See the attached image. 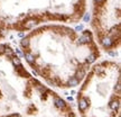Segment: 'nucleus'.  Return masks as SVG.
Here are the masks:
<instances>
[{
  "mask_svg": "<svg viewBox=\"0 0 121 117\" xmlns=\"http://www.w3.org/2000/svg\"><path fill=\"white\" fill-rule=\"evenodd\" d=\"M26 6L10 29L22 32L31 5V20L37 25L43 20L75 22L83 16L85 0H0V37L6 24L22 6Z\"/></svg>",
  "mask_w": 121,
  "mask_h": 117,
  "instance_id": "1",
  "label": "nucleus"
},
{
  "mask_svg": "<svg viewBox=\"0 0 121 117\" xmlns=\"http://www.w3.org/2000/svg\"><path fill=\"white\" fill-rule=\"evenodd\" d=\"M92 26L103 48L110 51L120 43L119 0H93Z\"/></svg>",
  "mask_w": 121,
  "mask_h": 117,
  "instance_id": "2",
  "label": "nucleus"
},
{
  "mask_svg": "<svg viewBox=\"0 0 121 117\" xmlns=\"http://www.w3.org/2000/svg\"><path fill=\"white\" fill-rule=\"evenodd\" d=\"M89 100L86 99V98H84V97H82V98H80V100H78V109L81 110V112H85L87 109V107H89Z\"/></svg>",
  "mask_w": 121,
  "mask_h": 117,
  "instance_id": "3",
  "label": "nucleus"
},
{
  "mask_svg": "<svg viewBox=\"0 0 121 117\" xmlns=\"http://www.w3.org/2000/svg\"><path fill=\"white\" fill-rule=\"evenodd\" d=\"M54 104H55V106H56L57 108H60V109L65 108V106H66L65 101L62 98H60V97H55L54 98Z\"/></svg>",
  "mask_w": 121,
  "mask_h": 117,
  "instance_id": "4",
  "label": "nucleus"
},
{
  "mask_svg": "<svg viewBox=\"0 0 121 117\" xmlns=\"http://www.w3.org/2000/svg\"><path fill=\"white\" fill-rule=\"evenodd\" d=\"M109 106H110V108L112 109V110H117V109L120 107V100L119 99L111 100V101H110V104H109Z\"/></svg>",
  "mask_w": 121,
  "mask_h": 117,
  "instance_id": "5",
  "label": "nucleus"
},
{
  "mask_svg": "<svg viewBox=\"0 0 121 117\" xmlns=\"http://www.w3.org/2000/svg\"><path fill=\"white\" fill-rule=\"evenodd\" d=\"M78 82H80V81H78L75 77H72V78L69 79V81H67V86H69V87H76V86L78 84Z\"/></svg>",
  "mask_w": 121,
  "mask_h": 117,
  "instance_id": "6",
  "label": "nucleus"
},
{
  "mask_svg": "<svg viewBox=\"0 0 121 117\" xmlns=\"http://www.w3.org/2000/svg\"><path fill=\"white\" fill-rule=\"evenodd\" d=\"M120 89H121V87H120V80H118V82H117V91H118V92H120Z\"/></svg>",
  "mask_w": 121,
  "mask_h": 117,
  "instance_id": "7",
  "label": "nucleus"
},
{
  "mask_svg": "<svg viewBox=\"0 0 121 117\" xmlns=\"http://www.w3.org/2000/svg\"><path fill=\"white\" fill-rule=\"evenodd\" d=\"M8 117H20V115H19V114H11V115H9Z\"/></svg>",
  "mask_w": 121,
  "mask_h": 117,
  "instance_id": "8",
  "label": "nucleus"
},
{
  "mask_svg": "<svg viewBox=\"0 0 121 117\" xmlns=\"http://www.w3.org/2000/svg\"><path fill=\"white\" fill-rule=\"evenodd\" d=\"M67 100L69 101H73V97H67Z\"/></svg>",
  "mask_w": 121,
  "mask_h": 117,
  "instance_id": "9",
  "label": "nucleus"
}]
</instances>
